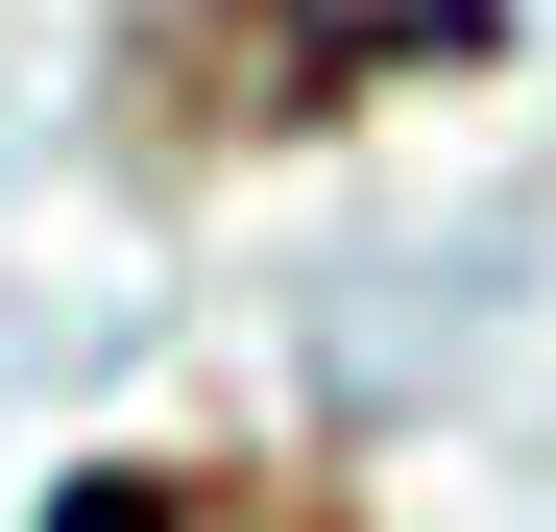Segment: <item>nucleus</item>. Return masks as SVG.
Instances as JSON below:
<instances>
[{"mask_svg":"<svg viewBox=\"0 0 556 532\" xmlns=\"http://www.w3.org/2000/svg\"><path fill=\"white\" fill-rule=\"evenodd\" d=\"M49 532H315V508H266V484H169V460H98V484H49Z\"/></svg>","mask_w":556,"mask_h":532,"instance_id":"nucleus-2","label":"nucleus"},{"mask_svg":"<svg viewBox=\"0 0 556 532\" xmlns=\"http://www.w3.org/2000/svg\"><path fill=\"white\" fill-rule=\"evenodd\" d=\"M508 0H169V73H194V122H339L363 73H484Z\"/></svg>","mask_w":556,"mask_h":532,"instance_id":"nucleus-1","label":"nucleus"}]
</instances>
